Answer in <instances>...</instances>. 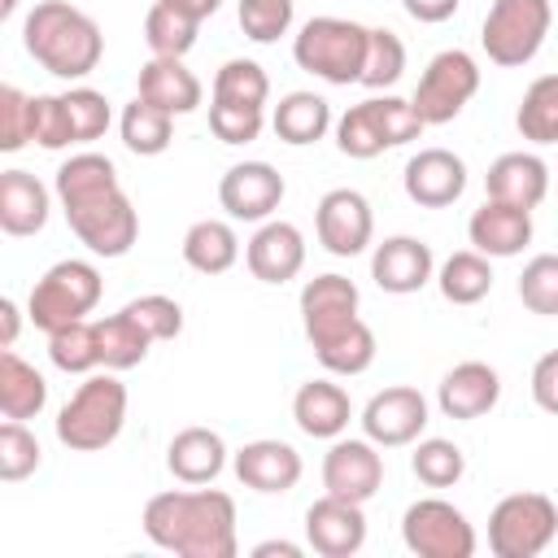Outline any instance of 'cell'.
<instances>
[{
	"label": "cell",
	"mask_w": 558,
	"mask_h": 558,
	"mask_svg": "<svg viewBox=\"0 0 558 558\" xmlns=\"http://www.w3.org/2000/svg\"><path fill=\"white\" fill-rule=\"evenodd\" d=\"M231 466H235V480L253 493H288V488H296V480L305 471L301 453L288 440H270V436L240 445Z\"/></svg>",
	"instance_id": "cell-22"
},
{
	"label": "cell",
	"mask_w": 558,
	"mask_h": 558,
	"mask_svg": "<svg viewBox=\"0 0 558 558\" xmlns=\"http://www.w3.org/2000/svg\"><path fill=\"white\" fill-rule=\"evenodd\" d=\"M13 340H17V305L4 296L0 301V349H13Z\"/></svg>",
	"instance_id": "cell-51"
},
{
	"label": "cell",
	"mask_w": 558,
	"mask_h": 558,
	"mask_svg": "<svg viewBox=\"0 0 558 558\" xmlns=\"http://www.w3.org/2000/svg\"><path fill=\"white\" fill-rule=\"evenodd\" d=\"M244 262L253 270V279L262 283H288L301 275L305 266V235L296 222H283V218H266L253 240L244 244Z\"/></svg>",
	"instance_id": "cell-21"
},
{
	"label": "cell",
	"mask_w": 558,
	"mask_h": 558,
	"mask_svg": "<svg viewBox=\"0 0 558 558\" xmlns=\"http://www.w3.org/2000/svg\"><path fill=\"white\" fill-rule=\"evenodd\" d=\"M113 109L96 87H70L61 96H35V144L57 153L70 144H92L109 131Z\"/></svg>",
	"instance_id": "cell-9"
},
{
	"label": "cell",
	"mask_w": 558,
	"mask_h": 558,
	"mask_svg": "<svg viewBox=\"0 0 558 558\" xmlns=\"http://www.w3.org/2000/svg\"><path fill=\"white\" fill-rule=\"evenodd\" d=\"M410 471H414L418 484H427V488H453V484L466 475V453H462L453 440H445V436H427V440L414 445Z\"/></svg>",
	"instance_id": "cell-40"
},
{
	"label": "cell",
	"mask_w": 558,
	"mask_h": 558,
	"mask_svg": "<svg viewBox=\"0 0 558 558\" xmlns=\"http://www.w3.org/2000/svg\"><path fill=\"white\" fill-rule=\"evenodd\" d=\"M118 131H122V144H126L135 157H157V153H166L170 140H174V113H166V109H157L153 100L135 96V100L122 109Z\"/></svg>",
	"instance_id": "cell-35"
},
{
	"label": "cell",
	"mask_w": 558,
	"mask_h": 558,
	"mask_svg": "<svg viewBox=\"0 0 558 558\" xmlns=\"http://www.w3.org/2000/svg\"><path fill=\"white\" fill-rule=\"evenodd\" d=\"M305 541L323 558H353L366 545V514H362V506L323 493L305 510Z\"/></svg>",
	"instance_id": "cell-18"
},
{
	"label": "cell",
	"mask_w": 558,
	"mask_h": 558,
	"mask_svg": "<svg viewBox=\"0 0 558 558\" xmlns=\"http://www.w3.org/2000/svg\"><path fill=\"white\" fill-rule=\"evenodd\" d=\"M22 44L57 78H87L105 57L96 17L70 0H39L22 22Z\"/></svg>",
	"instance_id": "cell-3"
},
{
	"label": "cell",
	"mask_w": 558,
	"mask_h": 558,
	"mask_svg": "<svg viewBox=\"0 0 558 558\" xmlns=\"http://www.w3.org/2000/svg\"><path fill=\"white\" fill-rule=\"evenodd\" d=\"M514 126L527 144H558V74H541L527 83L514 109Z\"/></svg>",
	"instance_id": "cell-36"
},
{
	"label": "cell",
	"mask_w": 558,
	"mask_h": 558,
	"mask_svg": "<svg viewBox=\"0 0 558 558\" xmlns=\"http://www.w3.org/2000/svg\"><path fill=\"white\" fill-rule=\"evenodd\" d=\"M292 13H296V0H240V4H235L240 31H244L253 44H275L279 35H288Z\"/></svg>",
	"instance_id": "cell-44"
},
{
	"label": "cell",
	"mask_w": 558,
	"mask_h": 558,
	"mask_svg": "<svg viewBox=\"0 0 558 558\" xmlns=\"http://www.w3.org/2000/svg\"><path fill=\"white\" fill-rule=\"evenodd\" d=\"M371 279H375L384 292H392V296L418 292L423 283L436 279L432 244L418 240V235H388V240L375 244V253H371Z\"/></svg>",
	"instance_id": "cell-20"
},
{
	"label": "cell",
	"mask_w": 558,
	"mask_h": 558,
	"mask_svg": "<svg viewBox=\"0 0 558 558\" xmlns=\"http://www.w3.org/2000/svg\"><path fill=\"white\" fill-rule=\"evenodd\" d=\"M44 405H48V384H44V375H39L31 362H22L13 349H0V414L26 423V418H35Z\"/></svg>",
	"instance_id": "cell-32"
},
{
	"label": "cell",
	"mask_w": 558,
	"mask_h": 558,
	"mask_svg": "<svg viewBox=\"0 0 558 558\" xmlns=\"http://www.w3.org/2000/svg\"><path fill=\"white\" fill-rule=\"evenodd\" d=\"M52 192L31 170H4L0 174V231L4 235H35L48 227Z\"/></svg>",
	"instance_id": "cell-26"
},
{
	"label": "cell",
	"mask_w": 558,
	"mask_h": 558,
	"mask_svg": "<svg viewBox=\"0 0 558 558\" xmlns=\"http://www.w3.org/2000/svg\"><path fill=\"white\" fill-rule=\"evenodd\" d=\"M501 401V375L488 366V362H458L440 388H436V405L445 418H458V423H471V418H484L493 405Z\"/></svg>",
	"instance_id": "cell-23"
},
{
	"label": "cell",
	"mask_w": 558,
	"mask_h": 558,
	"mask_svg": "<svg viewBox=\"0 0 558 558\" xmlns=\"http://www.w3.org/2000/svg\"><path fill=\"white\" fill-rule=\"evenodd\" d=\"M558 536V506L545 493H510L488 514V549L497 558H536Z\"/></svg>",
	"instance_id": "cell-10"
},
{
	"label": "cell",
	"mask_w": 558,
	"mask_h": 558,
	"mask_svg": "<svg viewBox=\"0 0 558 558\" xmlns=\"http://www.w3.org/2000/svg\"><path fill=\"white\" fill-rule=\"evenodd\" d=\"M196 31H201V22L179 13L166 0H153V9L144 13V39H148L153 57H187L196 44Z\"/></svg>",
	"instance_id": "cell-37"
},
{
	"label": "cell",
	"mask_w": 558,
	"mask_h": 558,
	"mask_svg": "<svg viewBox=\"0 0 558 558\" xmlns=\"http://www.w3.org/2000/svg\"><path fill=\"white\" fill-rule=\"evenodd\" d=\"M405 74V44L397 39V31L388 26H371L366 39V65H362V87L384 92Z\"/></svg>",
	"instance_id": "cell-42"
},
{
	"label": "cell",
	"mask_w": 558,
	"mask_h": 558,
	"mask_svg": "<svg viewBox=\"0 0 558 558\" xmlns=\"http://www.w3.org/2000/svg\"><path fill=\"white\" fill-rule=\"evenodd\" d=\"M270 554L301 558V545H292V541H262V545H253V558H270Z\"/></svg>",
	"instance_id": "cell-53"
},
{
	"label": "cell",
	"mask_w": 558,
	"mask_h": 558,
	"mask_svg": "<svg viewBox=\"0 0 558 558\" xmlns=\"http://www.w3.org/2000/svg\"><path fill=\"white\" fill-rule=\"evenodd\" d=\"M140 96L166 113H192V109H201L205 87L183 65V57H153L140 65Z\"/></svg>",
	"instance_id": "cell-29"
},
{
	"label": "cell",
	"mask_w": 558,
	"mask_h": 558,
	"mask_svg": "<svg viewBox=\"0 0 558 558\" xmlns=\"http://www.w3.org/2000/svg\"><path fill=\"white\" fill-rule=\"evenodd\" d=\"M266 96H270V78H266V70H262L257 61H248V57H231V61L218 65V74H214V96H209V100L257 105V109H262Z\"/></svg>",
	"instance_id": "cell-41"
},
{
	"label": "cell",
	"mask_w": 558,
	"mask_h": 558,
	"mask_svg": "<svg viewBox=\"0 0 558 558\" xmlns=\"http://www.w3.org/2000/svg\"><path fill=\"white\" fill-rule=\"evenodd\" d=\"M35 140V96L4 83L0 87V153H17Z\"/></svg>",
	"instance_id": "cell-45"
},
{
	"label": "cell",
	"mask_w": 558,
	"mask_h": 558,
	"mask_svg": "<svg viewBox=\"0 0 558 558\" xmlns=\"http://www.w3.org/2000/svg\"><path fill=\"white\" fill-rule=\"evenodd\" d=\"M48 357L57 371L65 375H87L100 366V340H96V323L78 318V323H65L57 331H48Z\"/></svg>",
	"instance_id": "cell-39"
},
{
	"label": "cell",
	"mask_w": 558,
	"mask_h": 558,
	"mask_svg": "<svg viewBox=\"0 0 558 558\" xmlns=\"http://www.w3.org/2000/svg\"><path fill=\"white\" fill-rule=\"evenodd\" d=\"M436 288L449 305H475L493 292V257L475 253V248H462V253H449L436 270Z\"/></svg>",
	"instance_id": "cell-33"
},
{
	"label": "cell",
	"mask_w": 558,
	"mask_h": 558,
	"mask_svg": "<svg viewBox=\"0 0 558 558\" xmlns=\"http://www.w3.org/2000/svg\"><path fill=\"white\" fill-rule=\"evenodd\" d=\"M270 126L283 144L292 148H305V144H318L327 131H331V105L318 96V92H288L275 113H270Z\"/></svg>",
	"instance_id": "cell-30"
},
{
	"label": "cell",
	"mask_w": 558,
	"mask_h": 558,
	"mask_svg": "<svg viewBox=\"0 0 558 558\" xmlns=\"http://www.w3.org/2000/svg\"><path fill=\"white\" fill-rule=\"evenodd\" d=\"M126 310L135 314V323L153 336V340H174L183 331V310L174 296H161V292H148V296H135L126 301Z\"/></svg>",
	"instance_id": "cell-48"
},
{
	"label": "cell",
	"mask_w": 558,
	"mask_h": 558,
	"mask_svg": "<svg viewBox=\"0 0 558 558\" xmlns=\"http://www.w3.org/2000/svg\"><path fill=\"white\" fill-rule=\"evenodd\" d=\"M266 126V113L257 105H227V100H209V131L222 144H253Z\"/></svg>",
	"instance_id": "cell-47"
},
{
	"label": "cell",
	"mask_w": 558,
	"mask_h": 558,
	"mask_svg": "<svg viewBox=\"0 0 558 558\" xmlns=\"http://www.w3.org/2000/svg\"><path fill=\"white\" fill-rule=\"evenodd\" d=\"M283 174L270 161H235L218 179V205L235 222H266L283 201Z\"/></svg>",
	"instance_id": "cell-16"
},
{
	"label": "cell",
	"mask_w": 558,
	"mask_h": 558,
	"mask_svg": "<svg viewBox=\"0 0 558 558\" xmlns=\"http://www.w3.org/2000/svg\"><path fill=\"white\" fill-rule=\"evenodd\" d=\"M314 357H318L323 371H331V375H362V371L375 362V331L357 318V323H349L344 331H336L331 340L314 344Z\"/></svg>",
	"instance_id": "cell-38"
},
{
	"label": "cell",
	"mask_w": 558,
	"mask_h": 558,
	"mask_svg": "<svg viewBox=\"0 0 558 558\" xmlns=\"http://www.w3.org/2000/svg\"><path fill=\"white\" fill-rule=\"evenodd\" d=\"M292 418H296V427H301L305 436H314V440H336V436H344V427H349V418H353V401H349V392H344L340 384H331V379H310V384H301L296 397H292Z\"/></svg>",
	"instance_id": "cell-27"
},
{
	"label": "cell",
	"mask_w": 558,
	"mask_h": 558,
	"mask_svg": "<svg viewBox=\"0 0 558 558\" xmlns=\"http://www.w3.org/2000/svg\"><path fill=\"white\" fill-rule=\"evenodd\" d=\"M144 536L179 558H235V501L218 488H170L148 497Z\"/></svg>",
	"instance_id": "cell-2"
},
{
	"label": "cell",
	"mask_w": 558,
	"mask_h": 558,
	"mask_svg": "<svg viewBox=\"0 0 558 558\" xmlns=\"http://www.w3.org/2000/svg\"><path fill=\"white\" fill-rule=\"evenodd\" d=\"M458 4H462V0H401V9H405L414 22H423V26L449 22V17L458 13Z\"/></svg>",
	"instance_id": "cell-50"
},
{
	"label": "cell",
	"mask_w": 558,
	"mask_h": 558,
	"mask_svg": "<svg viewBox=\"0 0 558 558\" xmlns=\"http://www.w3.org/2000/svg\"><path fill=\"white\" fill-rule=\"evenodd\" d=\"M183 262L201 275H227L240 262V240L231 222L222 218H201L183 231Z\"/></svg>",
	"instance_id": "cell-31"
},
{
	"label": "cell",
	"mask_w": 558,
	"mask_h": 558,
	"mask_svg": "<svg viewBox=\"0 0 558 558\" xmlns=\"http://www.w3.org/2000/svg\"><path fill=\"white\" fill-rule=\"evenodd\" d=\"M13 9H17V0H4V4H0V17H9Z\"/></svg>",
	"instance_id": "cell-54"
},
{
	"label": "cell",
	"mask_w": 558,
	"mask_h": 558,
	"mask_svg": "<svg viewBox=\"0 0 558 558\" xmlns=\"http://www.w3.org/2000/svg\"><path fill=\"white\" fill-rule=\"evenodd\" d=\"M401 541L418 558H471L475 527L471 519L445 497H418L401 514Z\"/></svg>",
	"instance_id": "cell-12"
},
{
	"label": "cell",
	"mask_w": 558,
	"mask_h": 558,
	"mask_svg": "<svg viewBox=\"0 0 558 558\" xmlns=\"http://www.w3.org/2000/svg\"><path fill=\"white\" fill-rule=\"evenodd\" d=\"M122 423H126V384L113 371L87 375L57 414V440L74 453H96L122 436Z\"/></svg>",
	"instance_id": "cell-4"
},
{
	"label": "cell",
	"mask_w": 558,
	"mask_h": 558,
	"mask_svg": "<svg viewBox=\"0 0 558 558\" xmlns=\"http://www.w3.org/2000/svg\"><path fill=\"white\" fill-rule=\"evenodd\" d=\"M166 4H174L179 13H187V17H196V22H205V17H214V13L222 9V0H166Z\"/></svg>",
	"instance_id": "cell-52"
},
{
	"label": "cell",
	"mask_w": 558,
	"mask_h": 558,
	"mask_svg": "<svg viewBox=\"0 0 558 558\" xmlns=\"http://www.w3.org/2000/svg\"><path fill=\"white\" fill-rule=\"evenodd\" d=\"M100 292H105L100 270L92 262H83V257H65V262H52L35 279L31 301H26V314H31V323L39 331H57L65 323L87 318L96 310Z\"/></svg>",
	"instance_id": "cell-7"
},
{
	"label": "cell",
	"mask_w": 558,
	"mask_h": 558,
	"mask_svg": "<svg viewBox=\"0 0 558 558\" xmlns=\"http://www.w3.org/2000/svg\"><path fill=\"white\" fill-rule=\"evenodd\" d=\"M405 196L423 209H445L466 192V161L449 148H418L401 170Z\"/></svg>",
	"instance_id": "cell-19"
},
{
	"label": "cell",
	"mask_w": 558,
	"mask_h": 558,
	"mask_svg": "<svg viewBox=\"0 0 558 558\" xmlns=\"http://www.w3.org/2000/svg\"><path fill=\"white\" fill-rule=\"evenodd\" d=\"M475 92H480L475 57L462 52V48H445V52H436L427 61V70L418 74V87H414L410 100H414V109H418V118L427 126H445L471 105Z\"/></svg>",
	"instance_id": "cell-11"
},
{
	"label": "cell",
	"mask_w": 558,
	"mask_h": 558,
	"mask_svg": "<svg viewBox=\"0 0 558 558\" xmlns=\"http://www.w3.org/2000/svg\"><path fill=\"white\" fill-rule=\"evenodd\" d=\"M323 488L331 497L357 501L366 506L379 488H384V458L375 440H357V436H336L331 449L323 453Z\"/></svg>",
	"instance_id": "cell-14"
},
{
	"label": "cell",
	"mask_w": 558,
	"mask_h": 558,
	"mask_svg": "<svg viewBox=\"0 0 558 558\" xmlns=\"http://www.w3.org/2000/svg\"><path fill=\"white\" fill-rule=\"evenodd\" d=\"M366 39H371V26H362V22L310 17L301 26V35L292 39V61L331 87H349V83H362Z\"/></svg>",
	"instance_id": "cell-6"
},
{
	"label": "cell",
	"mask_w": 558,
	"mask_h": 558,
	"mask_svg": "<svg viewBox=\"0 0 558 558\" xmlns=\"http://www.w3.org/2000/svg\"><path fill=\"white\" fill-rule=\"evenodd\" d=\"M484 192L488 201H506V205H519V209H536L549 192V166L536 157V153H501L488 174H484Z\"/></svg>",
	"instance_id": "cell-25"
},
{
	"label": "cell",
	"mask_w": 558,
	"mask_h": 558,
	"mask_svg": "<svg viewBox=\"0 0 558 558\" xmlns=\"http://www.w3.org/2000/svg\"><path fill=\"white\" fill-rule=\"evenodd\" d=\"M52 192L61 201V214L70 231L96 253V257H126L140 235V214L131 196L118 183V166L105 153H74L57 166Z\"/></svg>",
	"instance_id": "cell-1"
},
{
	"label": "cell",
	"mask_w": 558,
	"mask_h": 558,
	"mask_svg": "<svg viewBox=\"0 0 558 558\" xmlns=\"http://www.w3.org/2000/svg\"><path fill=\"white\" fill-rule=\"evenodd\" d=\"M519 301L541 314L558 318V253H536L519 275Z\"/></svg>",
	"instance_id": "cell-43"
},
{
	"label": "cell",
	"mask_w": 558,
	"mask_h": 558,
	"mask_svg": "<svg viewBox=\"0 0 558 558\" xmlns=\"http://www.w3.org/2000/svg\"><path fill=\"white\" fill-rule=\"evenodd\" d=\"M532 401L545 414H558V349L536 357V366H532Z\"/></svg>",
	"instance_id": "cell-49"
},
{
	"label": "cell",
	"mask_w": 558,
	"mask_h": 558,
	"mask_svg": "<svg viewBox=\"0 0 558 558\" xmlns=\"http://www.w3.org/2000/svg\"><path fill=\"white\" fill-rule=\"evenodd\" d=\"M549 22H554V0H493L480 26V44L493 65L514 70L541 52Z\"/></svg>",
	"instance_id": "cell-8"
},
{
	"label": "cell",
	"mask_w": 558,
	"mask_h": 558,
	"mask_svg": "<svg viewBox=\"0 0 558 558\" xmlns=\"http://www.w3.org/2000/svg\"><path fill=\"white\" fill-rule=\"evenodd\" d=\"M314 231H318V244L331 253V257H357L366 253L371 235H375V214H371V201L353 187H331L318 209H314Z\"/></svg>",
	"instance_id": "cell-15"
},
{
	"label": "cell",
	"mask_w": 558,
	"mask_h": 558,
	"mask_svg": "<svg viewBox=\"0 0 558 558\" xmlns=\"http://www.w3.org/2000/svg\"><path fill=\"white\" fill-rule=\"evenodd\" d=\"M362 436L375 440L379 449H401L414 445L427 432V397L410 384H392L384 392H375L362 405Z\"/></svg>",
	"instance_id": "cell-13"
},
{
	"label": "cell",
	"mask_w": 558,
	"mask_h": 558,
	"mask_svg": "<svg viewBox=\"0 0 558 558\" xmlns=\"http://www.w3.org/2000/svg\"><path fill=\"white\" fill-rule=\"evenodd\" d=\"M166 466L179 484H209L227 466V440L214 427H183L166 445Z\"/></svg>",
	"instance_id": "cell-28"
},
{
	"label": "cell",
	"mask_w": 558,
	"mask_h": 558,
	"mask_svg": "<svg viewBox=\"0 0 558 558\" xmlns=\"http://www.w3.org/2000/svg\"><path fill=\"white\" fill-rule=\"evenodd\" d=\"M96 340H100V366L105 371H131V366H140L144 357H148V349L157 344L140 323H135V314L122 305L118 314H109V318H100L96 323Z\"/></svg>",
	"instance_id": "cell-34"
},
{
	"label": "cell",
	"mask_w": 558,
	"mask_h": 558,
	"mask_svg": "<svg viewBox=\"0 0 558 558\" xmlns=\"http://www.w3.org/2000/svg\"><path fill=\"white\" fill-rule=\"evenodd\" d=\"M35 466H39L35 432H26V423H17V418H4L0 423V480L17 484V480L35 475Z\"/></svg>",
	"instance_id": "cell-46"
},
{
	"label": "cell",
	"mask_w": 558,
	"mask_h": 558,
	"mask_svg": "<svg viewBox=\"0 0 558 558\" xmlns=\"http://www.w3.org/2000/svg\"><path fill=\"white\" fill-rule=\"evenodd\" d=\"M427 131V122L418 118L414 100L401 96H371L362 105H349L336 118V148L353 161H371L388 148H401L410 140H418Z\"/></svg>",
	"instance_id": "cell-5"
},
{
	"label": "cell",
	"mask_w": 558,
	"mask_h": 558,
	"mask_svg": "<svg viewBox=\"0 0 558 558\" xmlns=\"http://www.w3.org/2000/svg\"><path fill=\"white\" fill-rule=\"evenodd\" d=\"M466 240L484 257H519L532 244V209L484 201L466 222Z\"/></svg>",
	"instance_id": "cell-24"
},
{
	"label": "cell",
	"mask_w": 558,
	"mask_h": 558,
	"mask_svg": "<svg viewBox=\"0 0 558 558\" xmlns=\"http://www.w3.org/2000/svg\"><path fill=\"white\" fill-rule=\"evenodd\" d=\"M357 283L327 270V275H314L305 288H301V323H305V340L310 349L331 340L336 331H344L349 323H357Z\"/></svg>",
	"instance_id": "cell-17"
}]
</instances>
